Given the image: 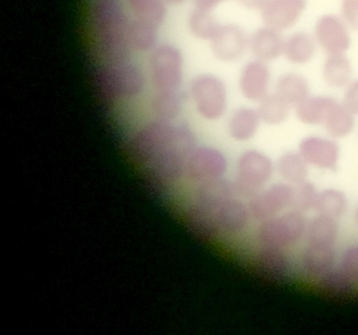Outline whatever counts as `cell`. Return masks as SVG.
I'll return each instance as SVG.
<instances>
[{
  "label": "cell",
  "mask_w": 358,
  "mask_h": 335,
  "mask_svg": "<svg viewBox=\"0 0 358 335\" xmlns=\"http://www.w3.org/2000/svg\"><path fill=\"white\" fill-rule=\"evenodd\" d=\"M129 140L144 165L169 184L181 180L187 158L196 146L192 128L174 121H148L133 133Z\"/></svg>",
  "instance_id": "cell-1"
},
{
  "label": "cell",
  "mask_w": 358,
  "mask_h": 335,
  "mask_svg": "<svg viewBox=\"0 0 358 335\" xmlns=\"http://www.w3.org/2000/svg\"><path fill=\"white\" fill-rule=\"evenodd\" d=\"M148 67L152 93L181 89L184 58L176 45L170 43L158 44L150 52Z\"/></svg>",
  "instance_id": "cell-2"
},
{
  "label": "cell",
  "mask_w": 358,
  "mask_h": 335,
  "mask_svg": "<svg viewBox=\"0 0 358 335\" xmlns=\"http://www.w3.org/2000/svg\"><path fill=\"white\" fill-rule=\"evenodd\" d=\"M189 95L200 117L216 121L225 114L228 107V91L219 76L203 73L194 76L189 86Z\"/></svg>",
  "instance_id": "cell-3"
},
{
  "label": "cell",
  "mask_w": 358,
  "mask_h": 335,
  "mask_svg": "<svg viewBox=\"0 0 358 335\" xmlns=\"http://www.w3.org/2000/svg\"><path fill=\"white\" fill-rule=\"evenodd\" d=\"M227 170V158L220 149L210 145L196 146L187 158L182 178L191 184L192 191L225 179Z\"/></svg>",
  "instance_id": "cell-4"
},
{
  "label": "cell",
  "mask_w": 358,
  "mask_h": 335,
  "mask_svg": "<svg viewBox=\"0 0 358 335\" xmlns=\"http://www.w3.org/2000/svg\"><path fill=\"white\" fill-rule=\"evenodd\" d=\"M249 35L235 23H221L209 41L214 57L224 63L241 59L248 50Z\"/></svg>",
  "instance_id": "cell-5"
},
{
  "label": "cell",
  "mask_w": 358,
  "mask_h": 335,
  "mask_svg": "<svg viewBox=\"0 0 358 335\" xmlns=\"http://www.w3.org/2000/svg\"><path fill=\"white\" fill-rule=\"evenodd\" d=\"M270 84L271 70L268 63L253 59L241 68L238 88L246 100L258 103L269 93Z\"/></svg>",
  "instance_id": "cell-6"
},
{
  "label": "cell",
  "mask_w": 358,
  "mask_h": 335,
  "mask_svg": "<svg viewBox=\"0 0 358 335\" xmlns=\"http://www.w3.org/2000/svg\"><path fill=\"white\" fill-rule=\"evenodd\" d=\"M306 0H268L261 10L262 24L279 32L292 28L299 20Z\"/></svg>",
  "instance_id": "cell-7"
},
{
  "label": "cell",
  "mask_w": 358,
  "mask_h": 335,
  "mask_svg": "<svg viewBox=\"0 0 358 335\" xmlns=\"http://www.w3.org/2000/svg\"><path fill=\"white\" fill-rule=\"evenodd\" d=\"M315 36L329 55L342 54L350 45V38L344 23L333 15H325L317 20Z\"/></svg>",
  "instance_id": "cell-8"
},
{
  "label": "cell",
  "mask_w": 358,
  "mask_h": 335,
  "mask_svg": "<svg viewBox=\"0 0 358 335\" xmlns=\"http://www.w3.org/2000/svg\"><path fill=\"white\" fill-rule=\"evenodd\" d=\"M299 148V154L306 162L320 168L335 169L338 159V147L334 142L310 136L301 140Z\"/></svg>",
  "instance_id": "cell-9"
},
{
  "label": "cell",
  "mask_w": 358,
  "mask_h": 335,
  "mask_svg": "<svg viewBox=\"0 0 358 335\" xmlns=\"http://www.w3.org/2000/svg\"><path fill=\"white\" fill-rule=\"evenodd\" d=\"M284 42L281 32L262 24L249 35L248 50L254 59L268 64L282 55Z\"/></svg>",
  "instance_id": "cell-10"
},
{
  "label": "cell",
  "mask_w": 358,
  "mask_h": 335,
  "mask_svg": "<svg viewBox=\"0 0 358 335\" xmlns=\"http://www.w3.org/2000/svg\"><path fill=\"white\" fill-rule=\"evenodd\" d=\"M185 100V94L181 89L150 94L148 104L152 120L148 121H173L180 114Z\"/></svg>",
  "instance_id": "cell-11"
},
{
  "label": "cell",
  "mask_w": 358,
  "mask_h": 335,
  "mask_svg": "<svg viewBox=\"0 0 358 335\" xmlns=\"http://www.w3.org/2000/svg\"><path fill=\"white\" fill-rule=\"evenodd\" d=\"M261 123L257 108L240 106L231 112L228 119L227 133L232 140L245 142L256 135Z\"/></svg>",
  "instance_id": "cell-12"
},
{
  "label": "cell",
  "mask_w": 358,
  "mask_h": 335,
  "mask_svg": "<svg viewBox=\"0 0 358 335\" xmlns=\"http://www.w3.org/2000/svg\"><path fill=\"white\" fill-rule=\"evenodd\" d=\"M307 80L295 73H285L276 80L274 92L290 106H296L308 97Z\"/></svg>",
  "instance_id": "cell-13"
},
{
  "label": "cell",
  "mask_w": 358,
  "mask_h": 335,
  "mask_svg": "<svg viewBox=\"0 0 358 335\" xmlns=\"http://www.w3.org/2000/svg\"><path fill=\"white\" fill-rule=\"evenodd\" d=\"M337 101L330 97H307L296 107L298 119L306 124H324Z\"/></svg>",
  "instance_id": "cell-14"
},
{
  "label": "cell",
  "mask_w": 358,
  "mask_h": 335,
  "mask_svg": "<svg viewBox=\"0 0 358 335\" xmlns=\"http://www.w3.org/2000/svg\"><path fill=\"white\" fill-rule=\"evenodd\" d=\"M314 52L313 38L306 32H295L285 39L282 54L292 64H305L312 59Z\"/></svg>",
  "instance_id": "cell-15"
},
{
  "label": "cell",
  "mask_w": 358,
  "mask_h": 335,
  "mask_svg": "<svg viewBox=\"0 0 358 335\" xmlns=\"http://www.w3.org/2000/svg\"><path fill=\"white\" fill-rule=\"evenodd\" d=\"M338 232L334 219L320 215L306 225L305 235L308 245L332 246Z\"/></svg>",
  "instance_id": "cell-16"
},
{
  "label": "cell",
  "mask_w": 358,
  "mask_h": 335,
  "mask_svg": "<svg viewBox=\"0 0 358 335\" xmlns=\"http://www.w3.org/2000/svg\"><path fill=\"white\" fill-rule=\"evenodd\" d=\"M187 22L188 29L194 38L208 42L221 24L214 16L213 11L195 7L189 13Z\"/></svg>",
  "instance_id": "cell-17"
},
{
  "label": "cell",
  "mask_w": 358,
  "mask_h": 335,
  "mask_svg": "<svg viewBox=\"0 0 358 335\" xmlns=\"http://www.w3.org/2000/svg\"><path fill=\"white\" fill-rule=\"evenodd\" d=\"M133 19L159 27L165 20L168 4L164 0H128Z\"/></svg>",
  "instance_id": "cell-18"
},
{
  "label": "cell",
  "mask_w": 358,
  "mask_h": 335,
  "mask_svg": "<svg viewBox=\"0 0 358 335\" xmlns=\"http://www.w3.org/2000/svg\"><path fill=\"white\" fill-rule=\"evenodd\" d=\"M257 103V110L260 119L267 125H279L288 117L290 105L274 91L269 92Z\"/></svg>",
  "instance_id": "cell-19"
},
{
  "label": "cell",
  "mask_w": 358,
  "mask_h": 335,
  "mask_svg": "<svg viewBox=\"0 0 358 335\" xmlns=\"http://www.w3.org/2000/svg\"><path fill=\"white\" fill-rule=\"evenodd\" d=\"M276 170L285 181L284 183L294 186L306 181L308 174L304 159L299 154L290 151L284 153L279 157Z\"/></svg>",
  "instance_id": "cell-20"
},
{
  "label": "cell",
  "mask_w": 358,
  "mask_h": 335,
  "mask_svg": "<svg viewBox=\"0 0 358 335\" xmlns=\"http://www.w3.org/2000/svg\"><path fill=\"white\" fill-rule=\"evenodd\" d=\"M351 66L343 54L329 55L326 60L323 75L326 82L332 87H341L346 84L351 76Z\"/></svg>",
  "instance_id": "cell-21"
},
{
  "label": "cell",
  "mask_w": 358,
  "mask_h": 335,
  "mask_svg": "<svg viewBox=\"0 0 358 335\" xmlns=\"http://www.w3.org/2000/svg\"><path fill=\"white\" fill-rule=\"evenodd\" d=\"M347 207L345 195L335 189H327L317 194L314 208L320 214L331 218L343 215Z\"/></svg>",
  "instance_id": "cell-22"
},
{
  "label": "cell",
  "mask_w": 358,
  "mask_h": 335,
  "mask_svg": "<svg viewBox=\"0 0 358 335\" xmlns=\"http://www.w3.org/2000/svg\"><path fill=\"white\" fill-rule=\"evenodd\" d=\"M330 135L336 137L348 135L354 126L352 114L345 107L337 103L324 122Z\"/></svg>",
  "instance_id": "cell-23"
},
{
  "label": "cell",
  "mask_w": 358,
  "mask_h": 335,
  "mask_svg": "<svg viewBox=\"0 0 358 335\" xmlns=\"http://www.w3.org/2000/svg\"><path fill=\"white\" fill-rule=\"evenodd\" d=\"M303 257L305 267L313 272L323 271L334 262L332 246L308 245Z\"/></svg>",
  "instance_id": "cell-24"
},
{
  "label": "cell",
  "mask_w": 358,
  "mask_h": 335,
  "mask_svg": "<svg viewBox=\"0 0 358 335\" xmlns=\"http://www.w3.org/2000/svg\"><path fill=\"white\" fill-rule=\"evenodd\" d=\"M292 187L294 192L293 201L292 207L287 212L298 211L302 213L314 207L317 194L311 183L304 181Z\"/></svg>",
  "instance_id": "cell-25"
},
{
  "label": "cell",
  "mask_w": 358,
  "mask_h": 335,
  "mask_svg": "<svg viewBox=\"0 0 358 335\" xmlns=\"http://www.w3.org/2000/svg\"><path fill=\"white\" fill-rule=\"evenodd\" d=\"M342 13L348 24L358 31V0H342Z\"/></svg>",
  "instance_id": "cell-26"
},
{
  "label": "cell",
  "mask_w": 358,
  "mask_h": 335,
  "mask_svg": "<svg viewBox=\"0 0 358 335\" xmlns=\"http://www.w3.org/2000/svg\"><path fill=\"white\" fill-rule=\"evenodd\" d=\"M343 267L348 274L358 277V245L345 253Z\"/></svg>",
  "instance_id": "cell-27"
},
{
  "label": "cell",
  "mask_w": 358,
  "mask_h": 335,
  "mask_svg": "<svg viewBox=\"0 0 358 335\" xmlns=\"http://www.w3.org/2000/svg\"><path fill=\"white\" fill-rule=\"evenodd\" d=\"M344 106L352 113L358 114V80L347 89L344 96Z\"/></svg>",
  "instance_id": "cell-28"
},
{
  "label": "cell",
  "mask_w": 358,
  "mask_h": 335,
  "mask_svg": "<svg viewBox=\"0 0 358 335\" xmlns=\"http://www.w3.org/2000/svg\"><path fill=\"white\" fill-rule=\"evenodd\" d=\"M227 0H192L194 7L213 11L215 8L223 3Z\"/></svg>",
  "instance_id": "cell-29"
},
{
  "label": "cell",
  "mask_w": 358,
  "mask_h": 335,
  "mask_svg": "<svg viewBox=\"0 0 358 335\" xmlns=\"http://www.w3.org/2000/svg\"><path fill=\"white\" fill-rule=\"evenodd\" d=\"M268 0H236L243 8L260 12Z\"/></svg>",
  "instance_id": "cell-30"
},
{
  "label": "cell",
  "mask_w": 358,
  "mask_h": 335,
  "mask_svg": "<svg viewBox=\"0 0 358 335\" xmlns=\"http://www.w3.org/2000/svg\"><path fill=\"white\" fill-rule=\"evenodd\" d=\"M168 5L179 6L183 4L187 0H164Z\"/></svg>",
  "instance_id": "cell-31"
},
{
  "label": "cell",
  "mask_w": 358,
  "mask_h": 335,
  "mask_svg": "<svg viewBox=\"0 0 358 335\" xmlns=\"http://www.w3.org/2000/svg\"><path fill=\"white\" fill-rule=\"evenodd\" d=\"M357 221H358V208H357Z\"/></svg>",
  "instance_id": "cell-32"
}]
</instances>
